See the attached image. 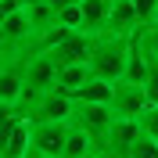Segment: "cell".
<instances>
[{"label": "cell", "mask_w": 158, "mask_h": 158, "mask_svg": "<svg viewBox=\"0 0 158 158\" xmlns=\"http://www.w3.org/2000/svg\"><path fill=\"white\" fill-rule=\"evenodd\" d=\"M137 36V32H133ZM133 36H118V32H97L90 40V72L97 79H122V69H126V58H129V47H133Z\"/></svg>", "instance_id": "obj_1"}, {"label": "cell", "mask_w": 158, "mask_h": 158, "mask_svg": "<svg viewBox=\"0 0 158 158\" xmlns=\"http://www.w3.org/2000/svg\"><path fill=\"white\" fill-rule=\"evenodd\" d=\"M58 86V65L47 50H29L22 61V97H18V111H25L36 97H43L47 90Z\"/></svg>", "instance_id": "obj_2"}, {"label": "cell", "mask_w": 158, "mask_h": 158, "mask_svg": "<svg viewBox=\"0 0 158 158\" xmlns=\"http://www.w3.org/2000/svg\"><path fill=\"white\" fill-rule=\"evenodd\" d=\"M111 118H115L111 104H101V101H76V97H72L69 126H79V129H86L90 137H94V144H97V148H101V140H104V133H108Z\"/></svg>", "instance_id": "obj_3"}, {"label": "cell", "mask_w": 158, "mask_h": 158, "mask_svg": "<svg viewBox=\"0 0 158 158\" xmlns=\"http://www.w3.org/2000/svg\"><path fill=\"white\" fill-rule=\"evenodd\" d=\"M69 111H72V94L65 90H47L43 97H36L29 108L22 111L25 122H69Z\"/></svg>", "instance_id": "obj_4"}, {"label": "cell", "mask_w": 158, "mask_h": 158, "mask_svg": "<svg viewBox=\"0 0 158 158\" xmlns=\"http://www.w3.org/2000/svg\"><path fill=\"white\" fill-rule=\"evenodd\" d=\"M137 137H140V118H126V115H115L97 151H101L104 158H126L129 144H133Z\"/></svg>", "instance_id": "obj_5"}, {"label": "cell", "mask_w": 158, "mask_h": 158, "mask_svg": "<svg viewBox=\"0 0 158 158\" xmlns=\"http://www.w3.org/2000/svg\"><path fill=\"white\" fill-rule=\"evenodd\" d=\"M65 137H69V122H29V148L40 155L61 158Z\"/></svg>", "instance_id": "obj_6"}, {"label": "cell", "mask_w": 158, "mask_h": 158, "mask_svg": "<svg viewBox=\"0 0 158 158\" xmlns=\"http://www.w3.org/2000/svg\"><path fill=\"white\" fill-rule=\"evenodd\" d=\"M144 108H148L144 83H129V79H115V83H111V111H115V115L137 118Z\"/></svg>", "instance_id": "obj_7"}, {"label": "cell", "mask_w": 158, "mask_h": 158, "mask_svg": "<svg viewBox=\"0 0 158 158\" xmlns=\"http://www.w3.org/2000/svg\"><path fill=\"white\" fill-rule=\"evenodd\" d=\"M90 32H83V29H76V32H69V36L61 40V43H54V47L47 50L50 58H54V65H76V61H86L90 58Z\"/></svg>", "instance_id": "obj_8"}, {"label": "cell", "mask_w": 158, "mask_h": 158, "mask_svg": "<svg viewBox=\"0 0 158 158\" xmlns=\"http://www.w3.org/2000/svg\"><path fill=\"white\" fill-rule=\"evenodd\" d=\"M22 58H4L0 65V104H15L18 108V97H22Z\"/></svg>", "instance_id": "obj_9"}, {"label": "cell", "mask_w": 158, "mask_h": 158, "mask_svg": "<svg viewBox=\"0 0 158 158\" xmlns=\"http://www.w3.org/2000/svg\"><path fill=\"white\" fill-rule=\"evenodd\" d=\"M137 29H140V18H137V7H133V0H111V11H108V25H104V32L133 36Z\"/></svg>", "instance_id": "obj_10"}, {"label": "cell", "mask_w": 158, "mask_h": 158, "mask_svg": "<svg viewBox=\"0 0 158 158\" xmlns=\"http://www.w3.org/2000/svg\"><path fill=\"white\" fill-rule=\"evenodd\" d=\"M79 7H83V32H90V36L104 32L111 0H79Z\"/></svg>", "instance_id": "obj_11"}, {"label": "cell", "mask_w": 158, "mask_h": 158, "mask_svg": "<svg viewBox=\"0 0 158 158\" xmlns=\"http://www.w3.org/2000/svg\"><path fill=\"white\" fill-rule=\"evenodd\" d=\"M90 76H94V72H90V65H86V61L61 65V69H58V90H65V94H76V90L83 86Z\"/></svg>", "instance_id": "obj_12"}, {"label": "cell", "mask_w": 158, "mask_h": 158, "mask_svg": "<svg viewBox=\"0 0 158 158\" xmlns=\"http://www.w3.org/2000/svg\"><path fill=\"white\" fill-rule=\"evenodd\" d=\"M90 151H97L94 137H90L86 129H79V126H69V137H65V151H61V158H83V155H90Z\"/></svg>", "instance_id": "obj_13"}, {"label": "cell", "mask_w": 158, "mask_h": 158, "mask_svg": "<svg viewBox=\"0 0 158 158\" xmlns=\"http://www.w3.org/2000/svg\"><path fill=\"white\" fill-rule=\"evenodd\" d=\"M25 155H29V122L18 118L15 129H11V137H7V144H4V151H0V158H25Z\"/></svg>", "instance_id": "obj_14"}, {"label": "cell", "mask_w": 158, "mask_h": 158, "mask_svg": "<svg viewBox=\"0 0 158 158\" xmlns=\"http://www.w3.org/2000/svg\"><path fill=\"white\" fill-rule=\"evenodd\" d=\"M76 101H101V104H111V83L108 79H97V76H90L83 86L72 94Z\"/></svg>", "instance_id": "obj_15"}, {"label": "cell", "mask_w": 158, "mask_h": 158, "mask_svg": "<svg viewBox=\"0 0 158 158\" xmlns=\"http://www.w3.org/2000/svg\"><path fill=\"white\" fill-rule=\"evenodd\" d=\"M137 43H140V50H144L148 58H158V22L140 25L137 29Z\"/></svg>", "instance_id": "obj_16"}, {"label": "cell", "mask_w": 158, "mask_h": 158, "mask_svg": "<svg viewBox=\"0 0 158 158\" xmlns=\"http://www.w3.org/2000/svg\"><path fill=\"white\" fill-rule=\"evenodd\" d=\"M18 118H22V111L15 104H0V151H4V144H7V137H11V129H15Z\"/></svg>", "instance_id": "obj_17"}, {"label": "cell", "mask_w": 158, "mask_h": 158, "mask_svg": "<svg viewBox=\"0 0 158 158\" xmlns=\"http://www.w3.org/2000/svg\"><path fill=\"white\" fill-rule=\"evenodd\" d=\"M126 158H158V140H151V137H144V133H140V137L129 144Z\"/></svg>", "instance_id": "obj_18"}, {"label": "cell", "mask_w": 158, "mask_h": 158, "mask_svg": "<svg viewBox=\"0 0 158 158\" xmlns=\"http://www.w3.org/2000/svg\"><path fill=\"white\" fill-rule=\"evenodd\" d=\"M148 76H144V94H148V104H158V58H148Z\"/></svg>", "instance_id": "obj_19"}, {"label": "cell", "mask_w": 158, "mask_h": 158, "mask_svg": "<svg viewBox=\"0 0 158 158\" xmlns=\"http://www.w3.org/2000/svg\"><path fill=\"white\" fill-rule=\"evenodd\" d=\"M137 118H140V133L151 137V140H158V104H148Z\"/></svg>", "instance_id": "obj_20"}, {"label": "cell", "mask_w": 158, "mask_h": 158, "mask_svg": "<svg viewBox=\"0 0 158 158\" xmlns=\"http://www.w3.org/2000/svg\"><path fill=\"white\" fill-rule=\"evenodd\" d=\"M58 22L65 25V29H83V7H79V4H65V7H58Z\"/></svg>", "instance_id": "obj_21"}, {"label": "cell", "mask_w": 158, "mask_h": 158, "mask_svg": "<svg viewBox=\"0 0 158 158\" xmlns=\"http://www.w3.org/2000/svg\"><path fill=\"white\" fill-rule=\"evenodd\" d=\"M133 7H137L140 25H151V22L158 18V0H133Z\"/></svg>", "instance_id": "obj_22"}, {"label": "cell", "mask_w": 158, "mask_h": 158, "mask_svg": "<svg viewBox=\"0 0 158 158\" xmlns=\"http://www.w3.org/2000/svg\"><path fill=\"white\" fill-rule=\"evenodd\" d=\"M15 11H18V0H0V22L7 15H15Z\"/></svg>", "instance_id": "obj_23"}, {"label": "cell", "mask_w": 158, "mask_h": 158, "mask_svg": "<svg viewBox=\"0 0 158 158\" xmlns=\"http://www.w3.org/2000/svg\"><path fill=\"white\" fill-rule=\"evenodd\" d=\"M47 4H50L54 11H58V7H65V4H79V0H47Z\"/></svg>", "instance_id": "obj_24"}, {"label": "cell", "mask_w": 158, "mask_h": 158, "mask_svg": "<svg viewBox=\"0 0 158 158\" xmlns=\"http://www.w3.org/2000/svg\"><path fill=\"white\" fill-rule=\"evenodd\" d=\"M32 4H43V0H18V7H32Z\"/></svg>", "instance_id": "obj_25"}, {"label": "cell", "mask_w": 158, "mask_h": 158, "mask_svg": "<svg viewBox=\"0 0 158 158\" xmlns=\"http://www.w3.org/2000/svg\"><path fill=\"white\" fill-rule=\"evenodd\" d=\"M25 158H50V155H40V151H32V148H29V155H25Z\"/></svg>", "instance_id": "obj_26"}, {"label": "cell", "mask_w": 158, "mask_h": 158, "mask_svg": "<svg viewBox=\"0 0 158 158\" xmlns=\"http://www.w3.org/2000/svg\"><path fill=\"white\" fill-rule=\"evenodd\" d=\"M83 158H104V155H101V151H90V155H83Z\"/></svg>", "instance_id": "obj_27"}, {"label": "cell", "mask_w": 158, "mask_h": 158, "mask_svg": "<svg viewBox=\"0 0 158 158\" xmlns=\"http://www.w3.org/2000/svg\"><path fill=\"white\" fill-rule=\"evenodd\" d=\"M155 22H158V18H155Z\"/></svg>", "instance_id": "obj_28"}]
</instances>
